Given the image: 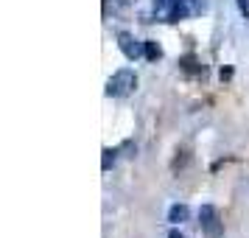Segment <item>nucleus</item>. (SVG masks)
Masks as SVG:
<instances>
[{
    "instance_id": "1",
    "label": "nucleus",
    "mask_w": 249,
    "mask_h": 238,
    "mask_svg": "<svg viewBox=\"0 0 249 238\" xmlns=\"http://www.w3.org/2000/svg\"><path fill=\"white\" fill-rule=\"evenodd\" d=\"M137 87V76L135 70H118V73H112L109 76V81H107V95H115V98H121V95H129V92Z\"/></svg>"
},
{
    "instance_id": "9",
    "label": "nucleus",
    "mask_w": 249,
    "mask_h": 238,
    "mask_svg": "<svg viewBox=\"0 0 249 238\" xmlns=\"http://www.w3.org/2000/svg\"><path fill=\"white\" fill-rule=\"evenodd\" d=\"M171 238H182V236H179V233H171Z\"/></svg>"
},
{
    "instance_id": "8",
    "label": "nucleus",
    "mask_w": 249,
    "mask_h": 238,
    "mask_svg": "<svg viewBox=\"0 0 249 238\" xmlns=\"http://www.w3.org/2000/svg\"><path fill=\"white\" fill-rule=\"evenodd\" d=\"M238 3H241V12L249 14V0H238Z\"/></svg>"
},
{
    "instance_id": "7",
    "label": "nucleus",
    "mask_w": 249,
    "mask_h": 238,
    "mask_svg": "<svg viewBox=\"0 0 249 238\" xmlns=\"http://www.w3.org/2000/svg\"><path fill=\"white\" fill-rule=\"evenodd\" d=\"M115 163V151L112 148H104V163H101V168L104 171H109V165Z\"/></svg>"
},
{
    "instance_id": "4",
    "label": "nucleus",
    "mask_w": 249,
    "mask_h": 238,
    "mask_svg": "<svg viewBox=\"0 0 249 238\" xmlns=\"http://www.w3.org/2000/svg\"><path fill=\"white\" fill-rule=\"evenodd\" d=\"M185 219H188V207H185V204H174V207L168 210V221L171 224H182Z\"/></svg>"
},
{
    "instance_id": "2",
    "label": "nucleus",
    "mask_w": 249,
    "mask_h": 238,
    "mask_svg": "<svg viewBox=\"0 0 249 238\" xmlns=\"http://www.w3.org/2000/svg\"><path fill=\"white\" fill-rule=\"evenodd\" d=\"M199 221H202V230L207 238H221L224 236V224H221V219L215 213V207L210 204H204L202 210H199Z\"/></svg>"
},
{
    "instance_id": "6",
    "label": "nucleus",
    "mask_w": 249,
    "mask_h": 238,
    "mask_svg": "<svg viewBox=\"0 0 249 238\" xmlns=\"http://www.w3.org/2000/svg\"><path fill=\"white\" fill-rule=\"evenodd\" d=\"M179 65H182V70H188V73H199V70H202V65H199V62H196L193 56L179 59Z\"/></svg>"
},
{
    "instance_id": "5",
    "label": "nucleus",
    "mask_w": 249,
    "mask_h": 238,
    "mask_svg": "<svg viewBox=\"0 0 249 238\" xmlns=\"http://www.w3.org/2000/svg\"><path fill=\"white\" fill-rule=\"evenodd\" d=\"M143 54H146V59H151V62H157L160 56H162V48L157 45V42H143Z\"/></svg>"
},
{
    "instance_id": "3",
    "label": "nucleus",
    "mask_w": 249,
    "mask_h": 238,
    "mask_svg": "<svg viewBox=\"0 0 249 238\" xmlns=\"http://www.w3.org/2000/svg\"><path fill=\"white\" fill-rule=\"evenodd\" d=\"M118 48H121L124 56H129V59H137L143 54V42H137L132 34H118Z\"/></svg>"
}]
</instances>
